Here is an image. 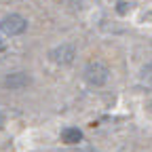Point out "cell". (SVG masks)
<instances>
[{"mask_svg":"<svg viewBox=\"0 0 152 152\" xmlns=\"http://www.w3.org/2000/svg\"><path fill=\"white\" fill-rule=\"evenodd\" d=\"M108 68H106V64L104 61H91L87 68H85V78H87V83H91V85H95V87H99V85H104L106 80H108Z\"/></svg>","mask_w":152,"mask_h":152,"instance_id":"6da1fadb","label":"cell"},{"mask_svg":"<svg viewBox=\"0 0 152 152\" xmlns=\"http://www.w3.org/2000/svg\"><path fill=\"white\" fill-rule=\"evenodd\" d=\"M0 28H2V32L9 34V36H17V34L26 32L28 21H26L21 15H7L2 19V23H0Z\"/></svg>","mask_w":152,"mask_h":152,"instance_id":"7a4b0ae2","label":"cell"},{"mask_svg":"<svg viewBox=\"0 0 152 152\" xmlns=\"http://www.w3.org/2000/svg\"><path fill=\"white\" fill-rule=\"evenodd\" d=\"M51 57H53V61H57V64H70L74 59V47L72 45H61V47H57L51 53Z\"/></svg>","mask_w":152,"mask_h":152,"instance_id":"3957f363","label":"cell"},{"mask_svg":"<svg viewBox=\"0 0 152 152\" xmlns=\"http://www.w3.org/2000/svg\"><path fill=\"white\" fill-rule=\"evenodd\" d=\"M30 85V76L23 74V72H15L11 76H7L4 78V87L7 89H23Z\"/></svg>","mask_w":152,"mask_h":152,"instance_id":"277c9868","label":"cell"},{"mask_svg":"<svg viewBox=\"0 0 152 152\" xmlns=\"http://www.w3.org/2000/svg\"><path fill=\"white\" fill-rule=\"evenodd\" d=\"M61 140L66 144H78L83 140V133H80V129H76V127H68V129L61 131Z\"/></svg>","mask_w":152,"mask_h":152,"instance_id":"5b68a950","label":"cell"},{"mask_svg":"<svg viewBox=\"0 0 152 152\" xmlns=\"http://www.w3.org/2000/svg\"><path fill=\"white\" fill-rule=\"evenodd\" d=\"M142 83L148 85V87H152V64L142 70Z\"/></svg>","mask_w":152,"mask_h":152,"instance_id":"8992f818","label":"cell"}]
</instances>
